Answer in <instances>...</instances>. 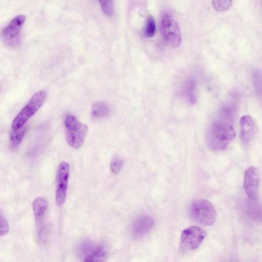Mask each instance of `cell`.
<instances>
[{
	"mask_svg": "<svg viewBox=\"0 0 262 262\" xmlns=\"http://www.w3.org/2000/svg\"><path fill=\"white\" fill-rule=\"evenodd\" d=\"M235 137L236 132L232 125L228 120L219 117L209 125L206 138L211 149L222 150L227 148Z\"/></svg>",
	"mask_w": 262,
	"mask_h": 262,
	"instance_id": "cell-1",
	"label": "cell"
},
{
	"mask_svg": "<svg viewBox=\"0 0 262 262\" xmlns=\"http://www.w3.org/2000/svg\"><path fill=\"white\" fill-rule=\"evenodd\" d=\"M160 29L162 39L167 46L172 48L180 46L181 42L180 28L171 13L168 11L162 13Z\"/></svg>",
	"mask_w": 262,
	"mask_h": 262,
	"instance_id": "cell-2",
	"label": "cell"
},
{
	"mask_svg": "<svg viewBox=\"0 0 262 262\" xmlns=\"http://www.w3.org/2000/svg\"><path fill=\"white\" fill-rule=\"evenodd\" d=\"M189 212L193 221L205 226L212 225L216 218V213L213 206L209 201L205 199L193 202Z\"/></svg>",
	"mask_w": 262,
	"mask_h": 262,
	"instance_id": "cell-3",
	"label": "cell"
},
{
	"mask_svg": "<svg viewBox=\"0 0 262 262\" xmlns=\"http://www.w3.org/2000/svg\"><path fill=\"white\" fill-rule=\"evenodd\" d=\"M64 126L68 144L74 148H79L83 144L87 134L88 126L79 122L75 116L72 115L66 117Z\"/></svg>",
	"mask_w": 262,
	"mask_h": 262,
	"instance_id": "cell-4",
	"label": "cell"
},
{
	"mask_svg": "<svg viewBox=\"0 0 262 262\" xmlns=\"http://www.w3.org/2000/svg\"><path fill=\"white\" fill-rule=\"evenodd\" d=\"M46 97L47 93L44 90L35 93L14 119L12 123V128L17 129L23 126L28 119L42 105Z\"/></svg>",
	"mask_w": 262,
	"mask_h": 262,
	"instance_id": "cell-5",
	"label": "cell"
},
{
	"mask_svg": "<svg viewBox=\"0 0 262 262\" xmlns=\"http://www.w3.org/2000/svg\"><path fill=\"white\" fill-rule=\"evenodd\" d=\"M206 236V232L198 226H191L184 230L181 236L180 250L183 251L196 249Z\"/></svg>",
	"mask_w": 262,
	"mask_h": 262,
	"instance_id": "cell-6",
	"label": "cell"
},
{
	"mask_svg": "<svg viewBox=\"0 0 262 262\" xmlns=\"http://www.w3.org/2000/svg\"><path fill=\"white\" fill-rule=\"evenodd\" d=\"M26 16L19 15L13 18L3 29L2 37L4 42L8 46L16 47L19 43L20 33L25 22Z\"/></svg>",
	"mask_w": 262,
	"mask_h": 262,
	"instance_id": "cell-7",
	"label": "cell"
},
{
	"mask_svg": "<svg viewBox=\"0 0 262 262\" xmlns=\"http://www.w3.org/2000/svg\"><path fill=\"white\" fill-rule=\"evenodd\" d=\"M70 167L66 162H61L56 173V202L58 206H62L66 200Z\"/></svg>",
	"mask_w": 262,
	"mask_h": 262,
	"instance_id": "cell-8",
	"label": "cell"
},
{
	"mask_svg": "<svg viewBox=\"0 0 262 262\" xmlns=\"http://www.w3.org/2000/svg\"><path fill=\"white\" fill-rule=\"evenodd\" d=\"M260 182V172L255 166L249 167L245 171L244 179V188L249 198L253 201L257 198Z\"/></svg>",
	"mask_w": 262,
	"mask_h": 262,
	"instance_id": "cell-9",
	"label": "cell"
},
{
	"mask_svg": "<svg viewBox=\"0 0 262 262\" xmlns=\"http://www.w3.org/2000/svg\"><path fill=\"white\" fill-rule=\"evenodd\" d=\"M154 223V220L150 216L143 215L138 217L133 221L131 227L133 236L136 238L142 237L152 227Z\"/></svg>",
	"mask_w": 262,
	"mask_h": 262,
	"instance_id": "cell-10",
	"label": "cell"
},
{
	"mask_svg": "<svg viewBox=\"0 0 262 262\" xmlns=\"http://www.w3.org/2000/svg\"><path fill=\"white\" fill-rule=\"evenodd\" d=\"M252 118L249 115L243 116L240 120V138L244 143H248L253 134Z\"/></svg>",
	"mask_w": 262,
	"mask_h": 262,
	"instance_id": "cell-11",
	"label": "cell"
},
{
	"mask_svg": "<svg viewBox=\"0 0 262 262\" xmlns=\"http://www.w3.org/2000/svg\"><path fill=\"white\" fill-rule=\"evenodd\" d=\"M107 257V250L103 245H99L95 247H91L84 257V261H104Z\"/></svg>",
	"mask_w": 262,
	"mask_h": 262,
	"instance_id": "cell-12",
	"label": "cell"
},
{
	"mask_svg": "<svg viewBox=\"0 0 262 262\" xmlns=\"http://www.w3.org/2000/svg\"><path fill=\"white\" fill-rule=\"evenodd\" d=\"M196 82L193 78L187 79L182 88V95L185 99L191 104L195 103L196 101L195 91Z\"/></svg>",
	"mask_w": 262,
	"mask_h": 262,
	"instance_id": "cell-13",
	"label": "cell"
},
{
	"mask_svg": "<svg viewBox=\"0 0 262 262\" xmlns=\"http://www.w3.org/2000/svg\"><path fill=\"white\" fill-rule=\"evenodd\" d=\"M48 202L47 200L42 196L36 198L33 203L32 208L36 221H39L43 217L47 209Z\"/></svg>",
	"mask_w": 262,
	"mask_h": 262,
	"instance_id": "cell-14",
	"label": "cell"
},
{
	"mask_svg": "<svg viewBox=\"0 0 262 262\" xmlns=\"http://www.w3.org/2000/svg\"><path fill=\"white\" fill-rule=\"evenodd\" d=\"M110 112V107L106 103L96 102L92 106L91 116L94 119H100L106 117Z\"/></svg>",
	"mask_w": 262,
	"mask_h": 262,
	"instance_id": "cell-15",
	"label": "cell"
},
{
	"mask_svg": "<svg viewBox=\"0 0 262 262\" xmlns=\"http://www.w3.org/2000/svg\"><path fill=\"white\" fill-rule=\"evenodd\" d=\"M25 131L26 128L24 126L17 129H13L10 136V142L13 146H17L20 143L24 137Z\"/></svg>",
	"mask_w": 262,
	"mask_h": 262,
	"instance_id": "cell-16",
	"label": "cell"
},
{
	"mask_svg": "<svg viewBox=\"0 0 262 262\" xmlns=\"http://www.w3.org/2000/svg\"><path fill=\"white\" fill-rule=\"evenodd\" d=\"M232 0H212L213 9L218 12H224L231 6Z\"/></svg>",
	"mask_w": 262,
	"mask_h": 262,
	"instance_id": "cell-17",
	"label": "cell"
},
{
	"mask_svg": "<svg viewBox=\"0 0 262 262\" xmlns=\"http://www.w3.org/2000/svg\"><path fill=\"white\" fill-rule=\"evenodd\" d=\"M156 32V23L154 18L151 16H149L146 22L144 30L145 35L147 37L153 36Z\"/></svg>",
	"mask_w": 262,
	"mask_h": 262,
	"instance_id": "cell-18",
	"label": "cell"
},
{
	"mask_svg": "<svg viewBox=\"0 0 262 262\" xmlns=\"http://www.w3.org/2000/svg\"><path fill=\"white\" fill-rule=\"evenodd\" d=\"M103 12L108 16L113 13V0H97Z\"/></svg>",
	"mask_w": 262,
	"mask_h": 262,
	"instance_id": "cell-19",
	"label": "cell"
},
{
	"mask_svg": "<svg viewBox=\"0 0 262 262\" xmlns=\"http://www.w3.org/2000/svg\"><path fill=\"white\" fill-rule=\"evenodd\" d=\"M254 83L256 92L262 99V74L256 71L254 74Z\"/></svg>",
	"mask_w": 262,
	"mask_h": 262,
	"instance_id": "cell-20",
	"label": "cell"
},
{
	"mask_svg": "<svg viewBox=\"0 0 262 262\" xmlns=\"http://www.w3.org/2000/svg\"><path fill=\"white\" fill-rule=\"evenodd\" d=\"M123 165V161L119 157L114 158L110 164L111 171L114 173H118L121 170Z\"/></svg>",
	"mask_w": 262,
	"mask_h": 262,
	"instance_id": "cell-21",
	"label": "cell"
},
{
	"mask_svg": "<svg viewBox=\"0 0 262 262\" xmlns=\"http://www.w3.org/2000/svg\"><path fill=\"white\" fill-rule=\"evenodd\" d=\"M0 226H1V235H4L8 233L9 231V224L6 219L1 213L0 217Z\"/></svg>",
	"mask_w": 262,
	"mask_h": 262,
	"instance_id": "cell-22",
	"label": "cell"
}]
</instances>
